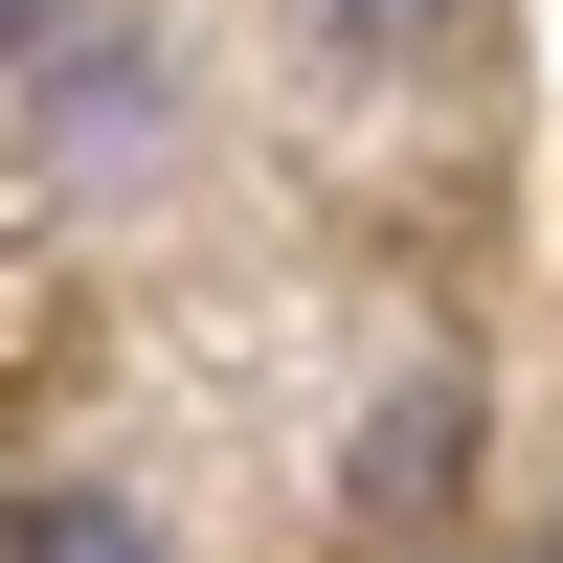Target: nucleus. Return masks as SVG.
Returning <instances> with one entry per match:
<instances>
[{
	"label": "nucleus",
	"mask_w": 563,
	"mask_h": 563,
	"mask_svg": "<svg viewBox=\"0 0 563 563\" xmlns=\"http://www.w3.org/2000/svg\"><path fill=\"white\" fill-rule=\"evenodd\" d=\"M451 451H474V406H451V384H406V406H384V451H361V496H384V519H429V496H451Z\"/></svg>",
	"instance_id": "obj_1"
},
{
	"label": "nucleus",
	"mask_w": 563,
	"mask_h": 563,
	"mask_svg": "<svg viewBox=\"0 0 563 563\" xmlns=\"http://www.w3.org/2000/svg\"><path fill=\"white\" fill-rule=\"evenodd\" d=\"M0 563H158L135 496H0Z\"/></svg>",
	"instance_id": "obj_2"
},
{
	"label": "nucleus",
	"mask_w": 563,
	"mask_h": 563,
	"mask_svg": "<svg viewBox=\"0 0 563 563\" xmlns=\"http://www.w3.org/2000/svg\"><path fill=\"white\" fill-rule=\"evenodd\" d=\"M45 90H68V135H90V158H113V113H158V68H135V45H68Z\"/></svg>",
	"instance_id": "obj_3"
},
{
	"label": "nucleus",
	"mask_w": 563,
	"mask_h": 563,
	"mask_svg": "<svg viewBox=\"0 0 563 563\" xmlns=\"http://www.w3.org/2000/svg\"><path fill=\"white\" fill-rule=\"evenodd\" d=\"M23 45H45V0H0V68H23Z\"/></svg>",
	"instance_id": "obj_4"
}]
</instances>
